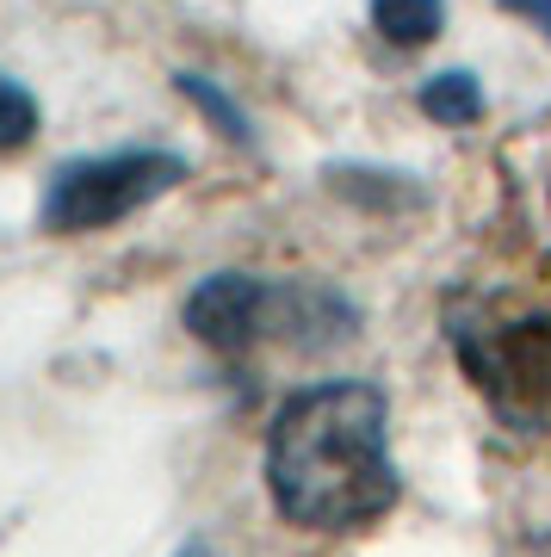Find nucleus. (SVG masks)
Segmentation results:
<instances>
[{
  "label": "nucleus",
  "mask_w": 551,
  "mask_h": 557,
  "mask_svg": "<svg viewBox=\"0 0 551 557\" xmlns=\"http://www.w3.org/2000/svg\"><path fill=\"white\" fill-rule=\"evenodd\" d=\"M267 496L304 533H359L396 508L391 403L366 379H329L279 403L267 428Z\"/></svg>",
  "instance_id": "obj_1"
},
{
  "label": "nucleus",
  "mask_w": 551,
  "mask_h": 557,
  "mask_svg": "<svg viewBox=\"0 0 551 557\" xmlns=\"http://www.w3.org/2000/svg\"><path fill=\"white\" fill-rule=\"evenodd\" d=\"M186 329L211 354H248L260 341L322 347V341L354 335V304H341L322 285H285V278H255V273H211L186 298Z\"/></svg>",
  "instance_id": "obj_2"
},
{
  "label": "nucleus",
  "mask_w": 551,
  "mask_h": 557,
  "mask_svg": "<svg viewBox=\"0 0 551 557\" xmlns=\"http://www.w3.org/2000/svg\"><path fill=\"white\" fill-rule=\"evenodd\" d=\"M180 180H186V161L168 156V149H119V156L62 161L44 186L38 218L57 236L106 230V223H124L131 211L156 205L161 193H174Z\"/></svg>",
  "instance_id": "obj_3"
},
{
  "label": "nucleus",
  "mask_w": 551,
  "mask_h": 557,
  "mask_svg": "<svg viewBox=\"0 0 551 557\" xmlns=\"http://www.w3.org/2000/svg\"><path fill=\"white\" fill-rule=\"evenodd\" d=\"M458 359L477 379V391L502 409V416L527 421L539 409H551V322L546 317H521V322H495V329H453Z\"/></svg>",
  "instance_id": "obj_4"
},
{
  "label": "nucleus",
  "mask_w": 551,
  "mask_h": 557,
  "mask_svg": "<svg viewBox=\"0 0 551 557\" xmlns=\"http://www.w3.org/2000/svg\"><path fill=\"white\" fill-rule=\"evenodd\" d=\"M440 20H446V0H372V25L403 50L428 44L440 32Z\"/></svg>",
  "instance_id": "obj_5"
},
{
  "label": "nucleus",
  "mask_w": 551,
  "mask_h": 557,
  "mask_svg": "<svg viewBox=\"0 0 551 557\" xmlns=\"http://www.w3.org/2000/svg\"><path fill=\"white\" fill-rule=\"evenodd\" d=\"M421 112H428L433 124H472L477 112H483V87H477L465 69H453V75H433L428 87H421Z\"/></svg>",
  "instance_id": "obj_6"
},
{
  "label": "nucleus",
  "mask_w": 551,
  "mask_h": 557,
  "mask_svg": "<svg viewBox=\"0 0 551 557\" xmlns=\"http://www.w3.org/2000/svg\"><path fill=\"white\" fill-rule=\"evenodd\" d=\"M174 81H180V94H186V100H193L198 112H205V119H211L230 143H242V149L255 143V131H248V112H242V106L230 100L223 87H217V81H205V75H174Z\"/></svg>",
  "instance_id": "obj_7"
},
{
  "label": "nucleus",
  "mask_w": 551,
  "mask_h": 557,
  "mask_svg": "<svg viewBox=\"0 0 551 557\" xmlns=\"http://www.w3.org/2000/svg\"><path fill=\"white\" fill-rule=\"evenodd\" d=\"M38 131V100L13 75H0V149H20Z\"/></svg>",
  "instance_id": "obj_8"
},
{
  "label": "nucleus",
  "mask_w": 551,
  "mask_h": 557,
  "mask_svg": "<svg viewBox=\"0 0 551 557\" xmlns=\"http://www.w3.org/2000/svg\"><path fill=\"white\" fill-rule=\"evenodd\" d=\"M509 13H521L527 25H539V32H551V0H502Z\"/></svg>",
  "instance_id": "obj_9"
},
{
  "label": "nucleus",
  "mask_w": 551,
  "mask_h": 557,
  "mask_svg": "<svg viewBox=\"0 0 551 557\" xmlns=\"http://www.w3.org/2000/svg\"><path fill=\"white\" fill-rule=\"evenodd\" d=\"M514 557H551V533H532V539H527V545H521Z\"/></svg>",
  "instance_id": "obj_10"
},
{
  "label": "nucleus",
  "mask_w": 551,
  "mask_h": 557,
  "mask_svg": "<svg viewBox=\"0 0 551 557\" xmlns=\"http://www.w3.org/2000/svg\"><path fill=\"white\" fill-rule=\"evenodd\" d=\"M180 557H217V552L205 545V539H193V545H180Z\"/></svg>",
  "instance_id": "obj_11"
}]
</instances>
